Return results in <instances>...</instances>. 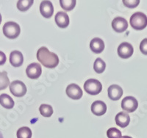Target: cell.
<instances>
[{
  "instance_id": "2e32d148",
  "label": "cell",
  "mask_w": 147,
  "mask_h": 138,
  "mask_svg": "<svg viewBox=\"0 0 147 138\" xmlns=\"http://www.w3.org/2000/svg\"><path fill=\"white\" fill-rule=\"evenodd\" d=\"M130 122L129 115L125 112H121L115 116V123L119 127L121 128H125Z\"/></svg>"
},
{
  "instance_id": "44dd1931",
  "label": "cell",
  "mask_w": 147,
  "mask_h": 138,
  "mask_svg": "<svg viewBox=\"0 0 147 138\" xmlns=\"http://www.w3.org/2000/svg\"><path fill=\"white\" fill-rule=\"evenodd\" d=\"M10 80L6 71L0 72V90H5L9 86Z\"/></svg>"
},
{
  "instance_id": "30bf717a",
  "label": "cell",
  "mask_w": 147,
  "mask_h": 138,
  "mask_svg": "<svg viewBox=\"0 0 147 138\" xmlns=\"http://www.w3.org/2000/svg\"><path fill=\"white\" fill-rule=\"evenodd\" d=\"M40 12L44 18H51L54 13V7L52 2L48 0L42 1L40 5Z\"/></svg>"
},
{
  "instance_id": "7a4b0ae2",
  "label": "cell",
  "mask_w": 147,
  "mask_h": 138,
  "mask_svg": "<svg viewBox=\"0 0 147 138\" xmlns=\"http://www.w3.org/2000/svg\"><path fill=\"white\" fill-rule=\"evenodd\" d=\"M130 24L134 30H144L147 26V16L143 13L137 12L130 17Z\"/></svg>"
},
{
  "instance_id": "ba28073f",
  "label": "cell",
  "mask_w": 147,
  "mask_h": 138,
  "mask_svg": "<svg viewBox=\"0 0 147 138\" xmlns=\"http://www.w3.org/2000/svg\"><path fill=\"white\" fill-rule=\"evenodd\" d=\"M42 73V68L40 64L33 63L27 66L26 69V73L27 76L30 79H36L39 78Z\"/></svg>"
},
{
  "instance_id": "ac0fdd59",
  "label": "cell",
  "mask_w": 147,
  "mask_h": 138,
  "mask_svg": "<svg viewBox=\"0 0 147 138\" xmlns=\"http://www.w3.org/2000/svg\"><path fill=\"white\" fill-rule=\"evenodd\" d=\"M0 104L6 109H12L14 106V101L7 94L0 95Z\"/></svg>"
},
{
  "instance_id": "9a60e30c",
  "label": "cell",
  "mask_w": 147,
  "mask_h": 138,
  "mask_svg": "<svg viewBox=\"0 0 147 138\" xmlns=\"http://www.w3.org/2000/svg\"><path fill=\"white\" fill-rule=\"evenodd\" d=\"M24 57L19 51H13L10 55V63L13 66L20 67L23 64Z\"/></svg>"
},
{
  "instance_id": "6da1fadb",
  "label": "cell",
  "mask_w": 147,
  "mask_h": 138,
  "mask_svg": "<svg viewBox=\"0 0 147 138\" xmlns=\"http://www.w3.org/2000/svg\"><path fill=\"white\" fill-rule=\"evenodd\" d=\"M37 59L44 67L54 68L59 63V58L56 54L49 52L45 46L39 48L37 52Z\"/></svg>"
},
{
  "instance_id": "4fadbf2b",
  "label": "cell",
  "mask_w": 147,
  "mask_h": 138,
  "mask_svg": "<svg viewBox=\"0 0 147 138\" xmlns=\"http://www.w3.org/2000/svg\"><path fill=\"white\" fill-rule=\"evenodd\" d=\"M108 96L113 101H117L120 99L121 97L123 95V90L120 86L117 85H113L109 87Z\"/></svg>"
},
{
  "instance_id": "8fae6325",
  "label": "cell",
  "mask_w": 147,
  "mask_h": 138,
  "mask_svg": "<svg viewBox=\"0 0 147 138\" xmlns=\"http://www.w3.org/2000/svg\"><path fill=\"white\" fill-rule=\"evenodd\" d=\"M112 27L115 32H123L127 30L128 27V23L125 18L122 17H116L113 20Z\"/></svg>"
},
{
  "instance_id": "f1b7e54d",
  "label": "cell",
  "mask_w": 147,
  "mask_h": 138,
  "mask_svg": "<svg viewBox=\"0 0 147 138\" xmlns=\"http://www.w3.org/2000/svg\"><path fill=\"white\" fill-rule=\"evenodd\" d=\"M121 138H132V137H129V136H123V137H121Z\"/></svg>"
},
{
  "instance_id": "f546056e",
  "label": "cell",
  "mask_w": 147,
  "mask_h": 138,
  "mask_svg": "<svg viewBox=\"0 0 147 138\" xmlns=\"http://www.w3.org/2000/svg\"><path fill=\"white\" fill-rule=\"evenodd\" d=\"M1 22H2V15L0 14V24H1Z\"/></svg>"
},
{
  "instance_id": "d6986e66",
  "label": "cell",
  "mask_w": 147,
  "mask_h": 138,
  "mask_svg": "<svg viewBox=\"0 0 147 138\" xmlns=\"http://www.w3.org/2000/svg\"><path fill=\"white\" fill-rule=\"evenodd\" d=\"M33 2V0H19L17 2V7L22 12L27 11L32 6Z\"/></svg>"
},
{
  "instance_id": "ffe728a7",
  "label": "cell",
  "mask_w": 147,
  "mask_h": 138,
  "mask_svg": "<svg viewBox=\"0 0 147 138\" xmlns=\"http://www.w3.org/2000/svg\"><path fill=\"white\" fill-rule=\"evenodd\" d=\"M76 0H60V6L65 11H71L74 8L76 5Z\"/></svg>"
},
{
  "instance_id": "603a6c76",
  "label": "cell",
  "mask_w": 147,
  "mask_h": 138,
  "mask_svg": "<svg viewBox=\"0 0 147 138\" xmlns=\"http://www.w3.org/2000/svg\"><path fill=\"white\" fill-rule=\"evenodd\" d=\"M106 68L105 63L101 58H97L94 64V69L97 73H102L105 71Z\"/></svg>"
},
{
  "instance_id": "52a82bcc",
  "label": "cell",
  "mask_w": 147,
  "mask_h": 138,
  "mask_svg": "<svg viewBox=\"0 0 147 138\" xmlns=\"http://www.w3.org/2000/svg\"><path fill=\"white\" fill-rule=\"evenodd\" d=\"M134 52L132 46L127 42L121 43L118 48V55L122 59L129 58Z\"/></svg>"
},
{
  "instance_id": "9c48e42d",
  "label": "cell",
  "mask_w": 147,
  "mask_h": 138,
  "mask_svg": "<svg viewBox=\"0 0 147 138\" xmlns=\"http://www.w3.org/2000/svg\"><path fill=\"white\" fill-rule=\"evenodd\" d=\"M66 94L71 99L78 100L82 96V90L79 85L71 84L66 88Z\"/></svg>"
},
{
  "instance_id": "8992f818",
  "label": "cell",
  "mask_w": 147,
  "mask_h": 138,
  "mask_svg": "<svg viewBox=\"0 0 147 138\" xmlns=\"http://www.w3.org/2000/svg\"><path fill=\"white\" fill-rule=\"evenodd\" d=\"M138 106V102L136 98L132 96H127L122 100L121 108L127 112H133Z\"/></svg>"
},
{
  "instance_id": "5bb4252c",
  "label": "cell",
  "mask_w": 147,
  "mask_h": 138,
  "mask_svg": "<svg viewBox=\"0 0 147 138\" xmlns=\"http://www.w3.org/2000/svg\"><path fill=\"white\" fill-rule=\"evenodd\" d=\"M55 22L60 28H66L69 24V15L65 12H58L55 15Z\"/></svg>"
},
{
  "instance_id": "cb8c5ba5",
  "label": "cell",
  "mask_w": 147,
  "mask_h": 138,
  "mask_svg": "<svg viewBox=\"0 0 147 138\" xmlns=\"http://www.w3.org/2000/svg\"><path fill=\"white\" fill-rule=\"evenodd\" d=\"M39 111L43 116L46 118L52 116L53 114V109L52 106L49 104H41L39 107Z\"/></svg>"
},
{
  "instance_id": "d4e9b609",
  "label": "cell",
  "mask_w": 147,
  "mask_h": 138,
  "mask_svg": "<svg viewBox=\"0 0 147 138\" xmlns=\"http://www.w3.org/2000/svg\"><path fill=\"white\" fill-rule=\"evenodd\" d=\"M107 136L108 138H121V132L116 128H110L107 130Z\"/></svg>"
},
{
  "instance_id": "7402d4cb",
  "label": "cell",
  "mask_w": 147,
  "mask_h": 138,
  "mask_svg": "<svg viewBox=\"0 0 147 138\" xmlns=\"http://www.w3.org/2000/svg\"><path fill=\"white\" fill-rule=\"evenodd\" d=\"M17 137L18 138H31L32 137V131L29 127H24L17 131Z\"/></svg>"
},
{
  "instance_id": "4316f807",
  "label": "cell",
  "mask_w": 147,
  "mask_h": 138,
  "mask_svg": "<svg viewBox=\"0 0 147 138\" xmlns=\"http://www.w3.org/2000/svg\"><path fill=\"white\" fill-rule=\"evenodd\" d=\"M140 50L144 55H147V38H144L140 44Z\"/></svg>"
},
{
  "instance_id": "484cf974",
  "label": "cell",
  "mask_w": 147,
  "mask_h": 138,
  "mask_svg": "<svg viewBox=\"0 0 147 138\" xmlns=\"http://www.w3.org/2000/svg\"><path fill=\"white\" fill-rule=\"evenodd\" d=\"M123 3L126 7H129V8H135L139 5L140 1L139 0H124Z\"/></svg>"
},
{
  "instance_id": "3957f363",
  "label": "cell",
  "mask_w": 147,
  "mask_h": 138,
  "mask_svg": "<svg viewBox=\"0 0 147 138\" xmlns=\"http://www.w3.org/2000/svg\"><path fill=\"white\" fill-rule=\"evenodd\" d=\"M21 29L19 25L13 22H8L3 26V33L10 39L16 38L20 35Z\"/></svg>"
},
{
  "instance_id": "83f0119b",
  "label": "cell",
  "mask_w": 147,
  "mask_h": 138,
  "mask_svg": "<svg viewBox=\"0 0 147 138\" xmlns=\"http://www.w3.org/2000/svg\"><path fill=\"white\" fill-rule=\"evenodd\" d=\"M6 55H5V53L0 51V65H2L5 63L6 62Z\"/></svg>"
},
{
  "instance_id": "7c38bea8",
  "label": "cell",
  "mask_w": 147,
  "mask_h": 138,
  "mask_svg": "<svg viewBox=\"0 0 147 138\" xmlns=\"http://www.w3.org/2000/svg\"><path fill=\"white\" fill-rule=\"evenodd\" d=\"M107 111L105 103L102 101H96L91 105V112L97 116H102Z\"/></svg>"
},
{
  "instance_id": "e0dca14e",
  "label": "cell",
  "mask_w": 147,
  "mask_h": 138,
  "mask_svg": "<svg viewBox=\"0 0 147 138\" xmlns=\"http://www.w3.org/2000/svg\"><path fill=\"white\" fill-rule=\"evenodd\" d=\"M90 48L93 52L96 54H100L105 49V43L101 38H95L90 41Z\"/></svg>"
},
{
  "instance_id": "277c9868",
  "label": "cell",
  "mask_w": 147,
  "mask_h": 138,
  "mask_svg": "<svg viewBox=\"0 0 147 138\" xmlns=\"http://www.w3.org/2000/svg\"><path fill=\"white\" fill-rule=\"evenodd\" d=\"M84 90L90 95H98L102 90V85L99 80L90 79L84 84Z\"/></svg>"
},
{
  "instance_id": "5b68a950",
  "label": "cell",
  "mask_w": 147,
  "mask_h": 138,
  "mask_svg": "<svg viewBox=\"0 0 147 138\" xmlns=\"http://www.w3.org/2000/svg\"><path fill=\"white\" fill-rule=\"evenodd\" d=\"M10 90L13 96L16 97H22L27 93V87L25 84L19 81L15 80L12 81L10 85Z\"/></svg>"
}]
</instances>
